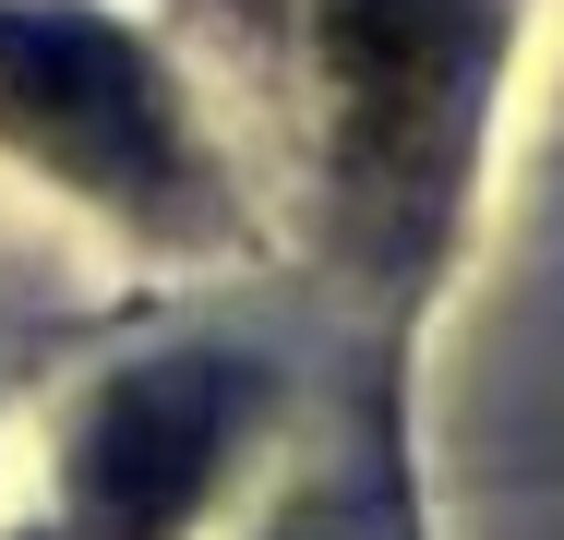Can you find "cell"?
Listing matches in <instances>:
<instances>
[{
  "mask_svg": "<svg viewBox=\"0 0 564 540\" xmlns=\"http://www.w3.org/2000/svg\"><path fill=\"white\" fill-rule=\"evenodd\" d=\"M217 444H228V372H205V360L132 372L109 409L85 421V456H73L85 517H97L109 540H169L193 505H205Z\"/></svg>",
  "mask_w": 564,
  "mask_h": 540,
  "instance_id": "3957f363",
  "label": "cell"
},
{
  "mask_svg": "<svg viewBox=\"0 0 564 540\" xmlns=\"http://www.w3.org/2000/svg\"><path fill=\"white\" fill-rule=\"evenodd\" d=\"M325 61H337L360 169L433 205L456 156V97H468V0H325Z\"/></svg>",
  "mask_w": 564,
  "mask_h": 540,
  "instance_id": "7a4b0ae2",
  "label": "cell"
},
{
  "mask_svg": "<svg viewBox=\"0 0 564 540\" xmlns=\"http://www.w3.org/2000/svg\"><path fill=\"white\" fill-rule=\"evenodd\" d=\"M0 132L120 205H156L181 181V120L156 61L85 12H0Z\"/></svg>",
  "mask_w": 564,
  "mask_h": 540,
  "instance_id": "6da1fadb",
  "label": "cell"
}]
</instances>
